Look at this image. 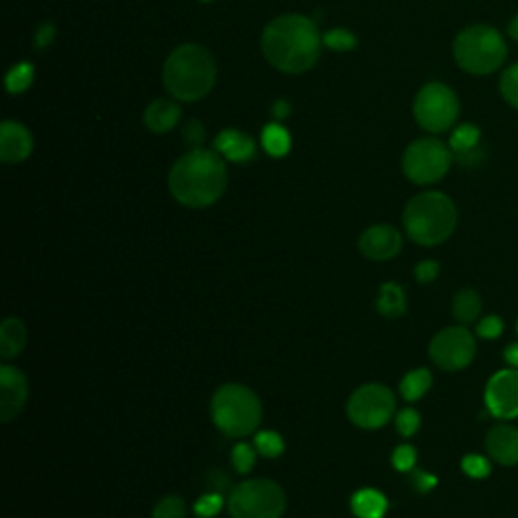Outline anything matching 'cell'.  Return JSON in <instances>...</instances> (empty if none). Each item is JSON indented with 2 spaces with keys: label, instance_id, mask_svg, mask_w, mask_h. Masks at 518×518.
Returning a JSON list of instances; mask_svg holds the SVG:
<instances>
[{
  "label": "cell",
  "instance_id": "28",
  "mask_svg": "<svg viewBox=\"0 0 518 518\" xmlns=\"http://www.w3.org/2000/svg\"><path fill=\"white\" fill-rule=\"evenodd\" d=\"M152 518H187V504L179 496H166L154 506Z\"/></svg>",
  "mask_w": 518,
  "mask_h": 518
},
{
  "label": "cell",
  "instance_id": "16",
  "mask_svg": "<svg viewBox=\"0 0 518 518\" xmlns=\"http://www.w3.org/2000/svg\"><path fill=\"white\" fill-rule=\"evenodd\" d=\"M486 450L500 466L518 464V429L512 425H496L486 436Z\"/></svg>",
  "mask_w": 518,
  "mask_h": 518
},
{
  "label": "cell",
  "instance_id": "36",
  "mask_svg": "<svg viewBox=\"0 0 518 518\" xmlns=\"http://www.w3.org/2000/svg\"><path fill=\"white\" fill-rule=\"evenodd\" d=\"M409 484H411V488L417 494H427V492H431V490L438 486V478L434 474L423 472V470H411Z\"/></svg>",
  "mask_w": 518,
  "mask_h": 518
},
{
  "label": "cell",
  "instance_id": "25",
  "mask_svg": "<svg viewBox=\"0 0 518 518\" xmlns=\"http://www.w3.org/2000/svg\"><path fill=\"white\" fill-rule=\"evenodd\" d=\"M431 387V373L427 369H415L407 373L399 385L401 397L405 401H419Z\"/></svg>",
  "mask_w": 518,
  "mask_h": 518
},
{
  "label": "cell",
  "instance_id": "7",
  "mask_svg": "<svg viewBox=\"0 0 518 518\" xmlns=\"http://www.w3.org/2000/svg\"><path fill=\"white\" fill-rule=\"evenodd\" d=\"M231 518H282L286 492L268 478H251L237 484L227 500Z\"/></svg>",
  "mask_w": 518,
  "mask_h": 518
},
{
  "label": "cell",
  "instance_id": "8",
  "mask_svg": "<svg viewBox=\"0 0 518 518\" xmlns=\"http://www.w3.org/2000/svg\"><path fill=\"white\" fill-rule=\"evenodd\" d=\"M454 162V152L442 140L419 138L403 152V172L415 185L440 183Z\"/></svg>",
  "mask_w": 518,
  "mask_h": 518
},
{
  "label": "cell",
  "instance_id": "44",
  "mask_svg": "<svg viewBox=\"0 0 518 518\" xmlns=\"http://www.w3.org/2000/svg\"><path fill=\"white\" fill-rule=\"evenodd\" d=\"M201 3H211V0H201Z\"/></svg>",
  "mask_w": 518,
  "mask_h": 518
},
{
  "label": "cell",
  "instance_id": "4",
  "mask_svg": "<svg viewBox=\"0 0 518 518\" xmlns=\"http://www.w3.org/2000/svg\"><path fill=\"white\" fill-rule=\"evenodd\" d=\"M458 209L454 201L438 191L415 195L403 211V227L411 241L419 245H440L454 233Z\"/></svg>",
  "mask_w": 518,
  "mask_h": 518
},
{
  "label": "cell",
  "instance_id": "10",
  "mask_svg": "<svg viewBox=\"0 0 518 518\" xmlns=\"http://www.w3.org/2000/svg\"><path fill=\"white\" fill-rule=\"evenodd\" d=\"M351 421L361 429H379L389 423L395 413L393 393L379 383L359 387L347 405Z\"/></svg>",
  "mask_w": 518,
  "mask_h": 518
},
{
  "label": "cell",
  "instance_id": "43",
  "mask_svg": "<svg viewBox=\"0 0 518 518\" xmlns=\"http://www.w3.org/2000/svg\"><path fill=\"white\" fill-rule=\"evenodd\" d=\"M508 35H510L514 41H518V15L508 23Z\"/></svg>",
  "mask_w": 518,
  "mask_h": 518
},
{
  "label": "cell",
  "instance_id": "26",
  "mask_svg": "<svg viewBox=\"0 0 518 518\" xmlns=\"http://www.w3.org/2000/svg\"><path fill=\"white\" fill-rule=\"evenodd\" d=\"M35 79V69L29 61H23V63H17L9 73H7V79H5V85H7V92L17 96V94H23L31 88V83Z\"/></svg>",
  "mask_w": 518,
  "mask_h": 518
},
{
  "label": "cell",
  "instance_id": "5",
  "mask_svg": "<svg viewBox=\"0 0 518 518\" xmlns=\"http://www.w3.org/2000/svg\"><path fill=\"white\" fill-rule=\"evenodd\" d=\"M211 417L227 438H245L262 421V403L245 385L229 383L217 389L211 401Z\"/></svg>",
  "mask_w": 518,
  "mask_h": 518
},
{
  "label": "cell",
  "instance_id": "34",
  "mask_svg": "<svg viewBox=\"0 0 518 518\" xmlns=\"http://www.w3.org/2000/svg\"><path fill=\"white\" fill-rule=\"evenodd\" d=\"M395 425H397V431H399L403 438H411L419 431L421 417H419V413L415 409H403V411L397 413Z\"/></svg>",
  "mask_w": 518,
  "mask_h": 518
},
{
  "label": "cell",
  "instance_id": "12",
  "mask_svg": "<svg viewBox=\"0 0 518 518\" xmlns=\"http://www.w3.org/2000/svg\"><path fill=\"white\" fill-rule=\"evenodd\" d=\"M486 407L500 419L518 417V369H504L488 381Z\"/></svg>",
  "mask_w": 518,
  "mask_h": 518
},
{
  "label": "cell",
  "instance_id": "3",
  "mask_svg": "<svg viewBox=\"0 0 518 518\" xmlns=\"http://www.w3.org/2000/svg\"><path fill=\"white\" fill-rule=\"evenodd\" d=\"M162 81L166 92L179 102H199L215 88V57L203 45H181L168 55L162 67Z\"/></svg>",
  "mask_w": 518,
  "mask_h": 518
},
{
  "label": "cell",
  "instance_id": "15",
  "mask_svg": "<svg viewBox=\"0 0 518 518\" xmlns=\"http://www.w3.org/2000/svg\"><path fill=\"white\" fill-rule=\"evenodd\" d=\"M35 148L33 134L27 126L15 120L0 124V160L5 164H19L31 156Z\"/></svg>",
  "mask_w": 518,
  "mask_h": 518
},
{
  "label": "cell",
  "instance_id": "27",
  "mask_svg": "<svg viewBox=\"0 0 518 518\" xmlns=\"http://www.w3.org/2000/svg\"><path fill=\"white\" fill-rule=\"evenodd\" d=\"M253 446H255L257 454L264 458H280L286 450L282 436L276 434V431H259L253 440Z\"/></svg>",
  "mask_w": 518,
  "mask_h": 518
},
{
  "label": "cell",
  "instance_id": "35",
  "mask_svg": "<svg viewBox=\"0 0 518 518\" xmlns=\"http://www.w3.org/2000/svg\"><path fill=\"white\" fill-rule=\"evenodd\" d=\"M391 462H393V468L397 472H411L415 468V462H417V452L413 446L409 444H403L399 446L393 456H391Z\"/></svg>",
  "mask_w": 518,
  "mask_h": 518
},
{
  "label": "cell",
  "instance_id": "1",
  "mask_svg": "<svg viewBox=\"0 0 518 518\" xmlns=\"http://www.w3.org/2000/svg\"><path fill=\"white\" fill-rule=\"evenodd\" d=\"M322 35L316 23L304 15L276 17L262 33V51L272 67L282 73L312 69L322 53Z\"/></svg>",
  "mask_w": 518,
  "mask_h": 518
},
{
  "label": "cell",
  "instance_id": "23",
  "mask_svg": "<svg viewBox=\"0 0 518 518\" xmlns=\"http://www.w3.org/2000/svg\"><path fill=\"white\" fill-rule=\"evenodd\" d=\"M262 146L264 150L274 156V158H282L290 152L292 148V138L288 134V130L280 124H268L262 132Z\"/></svg>",
  "mask_w": 518,
  "mask_h": 518
},
{
  "label": "cell",
  "instance_id": "18",
  "mask_svg": "<svg viewBox=\"0 0 518 518\" xmlns=\"http://www.w3.org/2000/svg\"><path fill=\"white\" fill-rule=\"evenodd\" d=\"M450 148L454 152V158L460 160V164L464 166L478 164L482 160L480 128L474 124L458 126L450 138Z\"/></svg>",
  "mask_w": 518,
  "mask_h": 518
},
{
  "label": "cell",
  "instance_id": "9",
  "mask_svg": "<svg viewBox=\"0 0 518 518\" xmlns=\"http://www.w3.org/2000/svg\"><path fill=\"white\" fill-rule=\"evenodd\" d=\"M413 116L423 130L442 134L450 130L460 116L458 96L446 83L431 81L417 92L413 102Z\"/></svg>",
  "mask_w": 518,
  "mask_h": 518
},
{
  "label": "cell",
  "instance_id": "13",
  "mask_svg": "<svg viewBox=\"0 0 518 518\" xmlns=\"http://www.w3.org/2000/svg\"><path fill=\"white\" fill-rule=\"evenodd\" d=\"M29 397L27 377L13 365L0 367V419L5 423L17 417Z\"/></svg>",
  "mask_w": 518,
  "mask_h": 518
},
{
  "label": "cell",
  "instance_id": "19",
  "mask_svg": "<svg viewBox=\"0 0 518 518\" xmlns=\"http://www.w3.org/2000/svg\"><path fill=\"white\" fill-rule=\"evenodd\" d=\"M181 106L172 100H154L144 112V124L154 134H166L175 130L181 120Z\"/></svg>",
  "mask_w": 518,
  "mask_h": 518
},
{
  "label": "cell",
  "instance_id": "38",
  "mask_svg": "<svg viewBox=\"0 0 518 518\" xmlns=\"http://www.w3.org/2000/svg\"><path fill=\"white\" fill-rule=\"evenodd\" d=\"M440 276V264L434 262V259H425V262L417 264L415 268V280L419 284H431Z\"/></svg>",
  "mask_w": 518,
  "mask_h": 518
},
{
  "label": "cell",
  "instance_id": "11",
  "mask_svg": "<svg viewBox=\"0 0 518 518\" xmlns=\"http://www.w3.org/2000/svg\"><path fill=\"white\" fill-rule=\"evenodd\" d=\"M476 355V340L464 326L438 332L429 344V357L444 371L466 369Z\"/></svg>",
  "mask_w": 518,
  "mask_h": 518
},
{
  "label": "cell",
  "instance_id": "30",
  "mask_svg": "<svg viewBox=\"0 0 518 518\" xmlns=\"http://www.w3.org/2000/svg\"><path fill=\"white\" fill-rule=\"evenodd\" d=\"M322 41L328 49L342 51V53L353 51L357 47V37L349 29H332V31L324 33Z\"/></svg>",
  "mask_w": 518,
  "mask_h": 518
},
{
  "label": "cell",
  "instance_id": "37",
  "mask_svg": "<svg viewBox=\"0 0 518 518\" xmlns=\"http://www.w3.org/2000/svg\"><path fill=\"white\" fill-rule=\"evenodd\" d=\"M478 336L480 338H486V340H494L498 338L502 332H504V322L498 318V316H486L478 322V328H476Z\"/></svg>",
  "mask_w": 518,
  "mask_h": 518
},
{
  "label": "cell",
  "instance_id": "40",
  "mask_svg": "<svg viewBox=\"0 0 518 518\" xmlns=\"http://www.w3.org/2000/svg\"><path fill=\"white\" fill-rule=\"evenodd\" d=\"M53 39H55V27H53L51 23L41 25V29L35 33V45H37L39 49L49 47V45L53 43Z\"/></svg>",
  "mask_w": 518,
  "mask_h": 518
},
{
  "label": "cell",
  "instance_id": "33",
  "mask_svg": "<svg viewBox=\"0 0 518 518\" xmlns=\"http://www.w3.org/2000/svg\"><path fill=\"white\" fill-rule=\"evenodd\" d=\"M462 470L466 476L474 478V480H484L490 476L492 472V466H490V460L484 458V456H478V454H468L464 460H462Z\"/></svg>",
  "mask_w": 518,
  "mask_h": 518
},
{
  "label": "cell",
  "instance_id": "2",
  "mask_svg": "<svg viewBox=\"0 0 518 518\" xmlns=\"http://www.w3.org/2000/svg\"><path fill=\"white\" fill-rule=\"evenodd\" d=\"M168 189L185 207L205 209L215 205L227 189L225 158L207 148L187 152L170 168Z\"/></svg>",
  "mask_w": 518,
  "mask_h": 518
},
{
  "label": "cell",
  "instance_id": "29",
  "mask_svg": "<svg viewBox=\"0 0 518 518\" xmlns=\"http://www.w3.org/2000/svg\"><path fill=\"white\" fill-rule=\"evenodd\" d=\"M500 94L506 104L518 110V63L510 65L500 77Z\"/></svg>",
  "mask_w": 518,
  "mask_h": 518
},
{
  "label": "cell",
  "instance_id": "17",
  "mask_svg": "<svg viewBox=\"0 0 518 518\" xmlns=\"http://www.w3.org/2000/svg\"><path fill=\"white\" fill-rule=\"evenodd\" d=\"M215 150L225 160L243 164V162H249V160L255 158L257 146H255V140L249 134H245L241 130H235V128H227V130L217 134Z\"/></svg>",
  "mask_w": 518,
  "mask_h": 518
},
{
  "label": "cell",
  "instance_id": "6",
  "mask_svg": "<svg viewBox=\"0 0 518 518\" xmlns=\"http://www.w3.org/2000/svg\"><path fill=\"white\" fill-rule=\"evenodd\" d=\"M508 49L504 37L488 25L466 27L454 41L456 63L472 75H488L500 69Z\"/></svg>",
  "mask_w": 518,
  "mask_h": 518
},
{
  "label": "cell",
  "instance_id": "45",
  "mask_svg": "<svg viewBox=\"0 0 518 518\" xmlns=\"http://www.w3.org/2000/svg\"><path fill=\"white\" fill-rule=\"evenodd\" d=\"M516 330H518V324H516Z\"/></svg>",
  "mask_w": 518,
  "mask_h": 518
},
{
  "label": "cell",
  "instance_id": "24",
  "mask_svg": "<svg viewBox=\"0 0 518 518\" xmlns=\"http://www.w3.org/2000/svg\"><path fill=\"white\" fill-rule=\"evenodd\" d=\"M452 312L460 324L474 322L482 312V300H480L478 292H474V290L458 292L454 298V304H452Z\"/></svg>",
  "mask_w": 518,
  "mask_h": 518
},
{
  "label": "cell",
  "instance_id": "14",
  "mask_svg": "<svg viewBox=\"0 0 518 518\" xmlns=\"http://www.w3.org/2000/svg\"><path fill=\"white\" fill-rule=\"evenodd\" d=\"M401 245H403V237L391 225L369 227L359 239L361 253L373 259V262H387V259L397 257L401 251Z\"/></svg>",
  "mask_w": 518,
  "mask_h": 518
},
{
  "label": "cell",
  "instance_id": "22",
  "mask_svg": "<svg viewBox=\"0 0 518 518\" xmlns=\"http://www.w3.org/2000/svg\"><path fill=\"white\" fill-rule=\"evenodd\" d=\"M377 312L387 318H399L407 312V298L399 284L387 282L381 286L377 298Z\"/></svg>",
  "mask_w": 518,
  "mask_h": 518
},
{
  "label": "cell",
  "instance_id": "21",
  "mask_svg": "<svg viewBox=\"0 0 518 518\" xmlns=\"http://www.w3.org/2000/svg\"><path fill=\"white\" fill-rule=\"evenodd\" d=\"M27 344V328L19 318H7L0 326V357L11 361L19 357Z\"/></svg>",
  "mask_w": 518,
  "mask_h": 518
},
{
  "label": "cell",
  "instance_id": "41",
  "mask_svg": "<svg viewBox=\"0 0 518 518\" xmlns=\"http://www.w3.org/2000/svg\"><path fill=\"white\" fill-rule=\"evenodd\" d=\"M504 361H506L512 369H518V342H516V344H510V347L504 349Z\"/></svg>",
  "mask_w": 518,
  "mask_h": 518
},
{
  "label": "cell",
  "instance_id": "39",
  "mask_svg": "<svg viewBox=\"0 0 518 518\" xmlns=\"http://www.w3.org/2000/svg\"><path fill=\"white\" fill-rule=\"evenodd\" d=\"M185 142L191 150L199 148L203 142H205V128L199 120H191L185 128Z\"/></svg>",
  "mask_w": 518,
  "mask_h": 518
},
{
  "label": "cell",
  "instance_id": "42",
  "mask_svg": "<svg viewBox=\"0 0 518 518\" xmlns=\"http://www.w3.org/2000/svg\"><path fill=\"white\" fill-rule=\"evenodd\" d=\"M290 110H292V108H290V104H288L286 100H278V102L274 104V116L280 118V120L286 118V116L290 114Z\"/></svg>",
  "mask_w": 518,
  "mask_h": 518
},
{
  "label": "cell",
  "instance_id": "20",
  "mask_svg": "<svg viewBox=\"0 0 518 518\" xmlns=\"http://www.w3.org/2000/svg\"><path fill=\"white\" fill-rule=\"evenodd\" d=\"M351 510L357 518H383L389 510V502L381 490L361 488L351 498Z\"/></svg>",
  "mask_w": 518,
  "mask_h": 518
},
{
  "label": "cell",
  "instance_id": "31",
  "mask_svg": "<svg viewBox=\"0 0 518 518\" xmlns=\"http://www.w3.org/2000/svg\"><path fill=\"white\" fill-rule=\"evenodd\" d=\"M255 458L257 450L251 448L249 444H237L231 452V464L237 470V474H249L255 468Z\"/></svg>",
  "mask_w": 518,
  "mask_h": 518
},
{
  "label": "cell",
  "instance_id": "32",
  "mask_svg": "<svg viewBox=\"0 0 518 518\" xmlns=\"http://www.w3.org/2000/svg\"><path fill=\"white\" fill-rule=\"evenodd\" d=\"M223 504H225V498L221 492H207L197 500L195 514L199 518H213L223 510Z\"/></svg>",
  "mask_w": 518,
  "mask_h": 518
}]
</instances>
